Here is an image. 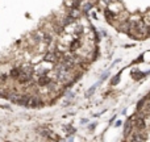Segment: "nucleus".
<instances>
[{
    "mask_svg": "<svg viewBox=\"0 0 150 142\" xmlns=\"http://www.w3.org/2000/svg\"><path fill=\"white\" fill-rule=\"evenodd\" d=\"M142 134L141 133H134L133 134V137H130L129 138V141H145V137H141Z\"/></svg>",
    "mask_w": 150,
    "mask_h": 142,
    "instance_id": "nucleus-1",
    "label": "nucleus"
},
{
    "mask_svg": "<svg viewBox=\"0 0 150 142\" xmlns=\"http://www.w3.org/2000/svg\"><path fill=\"white\" fill-rule=\"evenodd\" d=\"M97 84H99V83H96L95 86H92L90 89H88V92H87V96H91V95L93 94V91H95V89H96V87H97Z\"/></svg>",
    "mask_w": 150,
    "mask_h": 142,
    "instance_id": "nucleus-2",
    "label": "nucleus"
},
{
    "mask_svg": "<svg viewBox=\"0 0 150 142\" xmlns=\"http://www.w3.org/2000/svg\"><path fill=\"white\" fill-rule=\"evenodd\" d=\"M119 79H120V74H119V75H116V76L113 78V80H112V84H116V83H117V80H119Z\"/></svg>",
    "mask_w": 150,
    "mask_h": 142,
    "instance_id": "nucleus-3",
    "label": "nucleus"
}]
</instances>
